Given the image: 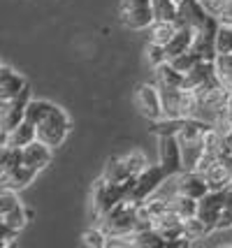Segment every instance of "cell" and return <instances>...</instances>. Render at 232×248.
<instances>
[{
    "mask_svg": "<svg viewBox=\"0 0 232 248\" xmlns=\"http://www.w3.org/2000/svg\"><path fill=\"white\" fill-rule=\"evenodd\" d=\"M70 116L65 114V109L58 107V105H51L49 114L45 116V121L37 125V140H42L45 144H49L51 149H58L63 146V141L67 140L70 135Z\"/></svg>",
    "mask_w": 232,
    "mask_h": 248,
    "instance_id": "cell-1",
    "label": "cell"
},
{
    "mask_svg": "<svg viewBox=\"0 0 232 248\" xmlns=\"http://www.w3.org/2000/svg\"><path fill=\"white\" fill-rule=\"evenodd\" d=\"M165 181H170V176H167V172L163 170L160 162H158V165H146L142 172L135 176L133 190H130V200H135V202H146Z\"/></svg>",
    "mask_w": 232,
    "mask_h": 248,
    "instance_id": "cell-2",
    "label": "cell"
},
{
    "mask_svg": "<svg viewBox=\"0 0 232 248\" xmlns=\"http://www.w3.org/2000/svg\"><path fill=\"white\" fill-rule=\"evenodd\" d=\"M177 26H190L195 28V32L202 28H211V26H218V19L209 14V12L202 7L200 0H181L179 2V14H177Z\"/></svg>",
    "mask_w": 232,
    "mask_h": 248,
    "instance_id": "cell-3",
    "label": "cell"
},
{
    "mask_svg": "<svg viewBox=\"0 0 232 248\" xmlns=\"http://www.w3.org/2000/svg\"><path fill=\"white\" fill-rule=\"evenodd\" d=\"M158 155H160V165L167 172L170 179H174L177 174H181L184 167V151H181V144H179L177 135H163L158 137Z\"/></svg>",
    "mask_w": 232,
    "mask_h": 248,
    "instance_id": "cell-4",
    "label": "cell"
},
{
    "mask_svg": "<svg viewBox=\"0 0 232 248\" xmlns=\"http://www.w3.org/2000/svg\"><path fill=\"white\" fill-rule=\"evenodd\" d=\"M135 107L139 109L144 119L158 121L165 116L163 111V97H160V86L158 84H139L135 91Z\"/></svg>",
    "mask_w": 232,
    "mask_h": 248,
    "instance_id": "cell-5",
    "label": "cell"
},
{
    "mask_svg": "<svg viewBox=\"0 0 232 248\" xmlns=\"http://www.w3.org/2000/svg\"><path fill=\"white\" fill-rule=\"evenodd\" d=\"M211 188L207 184V176L198 170H184L181 174L174 176V193L193 197V200H202L204 195L209 193Z\"/></svg>",
    "mask_w": 232,
    "mask_h": 248,
    "instance_id": "cell-6",
    "label": "cell"
},
{
    "mask_svg": "<svg viewBox=\"0 0 232 248\" xmlns=\"http://www.w3.org/2000/svg\"><path fill=\"white\" fill-rule=\"evenodd\" d=\"M223 206H225V193H223V190H209V193L200 200L198 216L202 218L204 223H207L209 232H216Z\"/></svg>",
    "mask_w": 232,
    "mask_h": 248,
    "instance_id": "cell-7",
    "label": "cell"
},
{
    "mask_svg": "<svg viewBox=\"0 0 232 248\" xmlns=\"http://www.w3.org/2000/svg\"><path fill=\"white\" fill-rule=\"evenodd\" d=\"M21 151H23V165H28L35 172H42L45 167H49L51 158H54V149L49 144H45L42 140L31 141L28 146H23Z\"/></svg>",
    "mask_w": 232,
    "mask_h": 248,
    "instance_id": "cell-8",
    "label": "cell"
},
{
    "mask_svg": "<svg viewBox=\"0 0 232 248\" xmlns=\"http://www.w3.org/2000/svg\"><path fill=\"white\" fill-rule=\"evenodd\" d=\"M26 86H28V81L23 79V75L14 72L7 65L0 67V102H12L16 95H21Z\"/></svg>",
    "mask_w": 232,
    "mask_h": 248,
    "instance_id": "cell-9",
    "label": "cell"
},
{
    "mask_svg": "<svg viewBox=\"0 0 232 248\" xmlns=\"http://www.w3.org/2000/svg\"><path fill=\"white\" fill-rule=\"evenodd\" d=\"M35 140H37V125H33V123H28V121L23 119L12 132H2L0 135V146H10L12 144V146L23 149V146H28Z\"/></svg>",
    "mask_w": 232,
    "mask_h": 248,
    "instance_id": "cell-10",
    "label": "cell"
},
{
    "mask_svg": "<svg viewBox=\"0 0 232 248\" xmlns=\"http://www.w3.org/2000/svg\"><path fill=\"white\" fill-rule=\"evenodd\" d=\"M193 42H195V28L190 26H177V32L172 35V40L165 44L167 49V58H177L179 54H186L193 49Z\"/></svg>",
    "mask_w": 232,
    "mask_h": 248,
    "instance_id": "cell-11",
    "label": "cell"
},
{
    "mask_svg": "<svg viewBox=\"0 0 232 248\" xmlns=\"http://www.w3.org/2000/svg\"><path fill=\"white\" fill-rule=\"evenodd\" d=\"M216 79V70H214V61H200L190 72H186V79H184V88H198L207 86Z\"/></svg>",
    "mask_w": 232,
    "mask_h": 248,
    "instance_id": "cell-12",
    "label": "cell"
},
{
    "mask_svg": "<svg viewBox=\"0 0 232 248\" xmlns=\"http://www.w3.org/2000/svg\"><path fill=\"white\" fill-rule=\"evenodd\" d=\"M35 176H37V172L21 162V165L14 167L10 174H2V176H0V184H2V188H12V190L19 193V190H23V188H28V186L33 184Z\"/></svg>",
    "mask_w": 232,
    "mask_h": 248,
    "instance_id": "cell-13",
    "label": "cell"
},
{
    "mask_svg": "<svg viewBox=\"0 0 232 248\" xmlns=\"http://www.w3.org/2000/svg\"><path fill=\"white\" fill-rule=\"evenodd\" d=\"M119 21L130 31H149V26L155 21L154 7L151 10H135V12H119Z\"/></svg>",
    "mask_w": 232,
    "mask_h": 248,
    "instance_id": "cell-14",
    "label": "cell"
},
{
    "mask_svg": "<svg viewBox=\"0 0 232 248\" xmlns=\"http://www.w3.org/2000/svg\"><path fill=\"white\" fill-rule=\"evenodd\" d=\"M181 95H184V88L160 86V97H163L165 119H181Z\"/></svg>",
    "mask_w": 232,
    "mask_h": 248,
    "instance_id": "cell-15",
    "label": "cell"
},
{
    "mask_svg": "<svg viewBox=\"0 0 232 248\" xmlns=\"http://www.w3.org/2000/svg\"><path fill=\"white\" fill-rule=\"evenodd\" d=\"M184 79H186V75H184V72H179L170 61L155 67V84H158V86L184 88Z\"/></svg>",
    "mask_w": 232,
    "mask_h": 248,
    "instance_id": "cell-16",
    "label": "cell"
},
{
    "mask_svg": "<svg viewBox=\"0 0 232 248\" xmlns=\"http://www.w3.org/2000/svg\"><path fill=\"white\" fill-rule=\"evenodd\" d=\"M204 176H207V184H209L211 190H223V188H228L232 184V172L221 160L214 162L209 170L204 172Z\"/></svg>",
    "mask_w": 232,
    "mask_h": 248,
    "instance_id": "cell-17",
    "label": "cell"
},
{
    "mask_svg": "<svg viewBox=\"0 0 232 248\" xmlns=\"http://www.w3.org/2000/svg\"><path fill=\"white\" fill-rule=\"evenodd\" d=\"M174 32H177V23L174 21H160V19H155V21L149 26V42L167 44L172 40Z\"/></svg>",
    "mask_w": 232,
    "mask_h": 248,
    "instance_id": "cell-18",
    "label": "cell"
},
{
    "mask_svg": "<svg viewBox=\"0 0 232 248\" xmlns=\"http://www.w3.org/2000/svg\"><path fill=\"white\" fill-rule=\"evenodd\" d=\"M133 246L158 248V246H167V241L155 227H146V230H137V232L133 234Z\"/></svg>",
    "mask_w": 232,
    "mask_h": 248,
    "instance_id": "cell-19",
    "label": "cell"
},
{
    "mask_svg": "<svg viewBox=\"0 0 232 248\" xmlns=\"http://www.w3.org/2000/svg\"><path fill=\"white\" fill-rule=\"evenodd\" d=\"M170 204H172V211H174V214H179V216L186 220V218L198 216L200 200H193V197H186V195L174 193V197L170 200Z\"/></svg>",
    "mask_w": 232,
    "mask_h": 248,
    "instance_id": "cell-20",
    "label": "cell"
},
{
    "mask_svg": "<svg viewBox=\"0 0 232 248\" xmlns=\"http://www.w3.org/2000/svg\"><path fill=\"white\" fill-rule=\"evenodd\" d=\"M23 162V151L19 146H2L0 149V176L2 174H10L14 167H19Z\"/></svg>",
    "mask_w": 232,
    "mask_h": 248,
    "instance_id": "cell-21",
    "label": "cell"
},
{
    "mask_svg": "<svg viewBox=\"0 0 232 248\" xmlns=\"http://www.w3.org/2000/svg\"><path fill=\"white\" fill-rule=\"evenodd\" d=\"M214 70H216V79L218 84L232 91V54H218L214 61Z\"/></svg>",
    "mask_w": 232,
    "mask_h": 248,
    "instance_id": "cell-22",
    "label": "cell"
},
{
    "mask_svg": "<svg viewBox=\"0 0 232 248\" xmlns=\"http://www.w3.org/2000/svg\"><path fill=\"white\" fill-rule=\"evenodd\" d=\"M28 218H31V214L23 209V204H16L14 209L5 211V214H0V225L14 227V230L21 232L23 227H26V223H28Z\"/></svg>",
    "mask_w": 232,
    "mask_h": 248,
    "instance_id": "cell-23",
    "label": "cell"
},
{
    "mask_svg": "<svg viewBox=\"0 0 232 248\" xmlns=\"http://www.w3.org/2000/svg\"><path fill=\"white\" fill-rule=\"evenodd\" d=\"M54 102H49V100H31L28 102V107H26V121L28 123H33V125H40L45 116L49 114V109H51Z\"/></svg>",
    "mask_w": 232,
    "mask_h": 248,
    "instance_id": "cell-24",
    "label": "cell"
},
{
    "mask_svg": "<svg viewBox=\"0 0 232 248\" xmlns=\"http://www.w3.org/2000/svg\"><path fill=\"white\" fill-rule=\"evenodd\" d=\"M121 162H123V170H125V176H128V179L137 176V174L149 165V162H146V155H144L142 151H130L128 155H121Z\"/></svg>",
    "mask_w": 232,
    "mask_h": 248,
    "instance_id": "cell-25",
    "label": "cell"
},
{
    "mask_svg": "<svg viewBox=\"0 0 232 248\" xmlns=\"http://www.w3.org/2000/svg\"><path fill=\"white\" fill-rule=\"evenodd\" d=\"M154 14L160 21H177L179 2L177 0H154Z\"/></svg>",
    "mask_w": 232,
    "mask_h": 248,
    "instance_id": "cell-26",
    "label": "cell"
},
{
    "mask_svg": "<svg viewBox=\"0 0 232 248\" xmlns=\"http://www.w3.org/2000/svg\"><path fill=\"white\" fill-rule=\"evenodd\" d=\"M184 125V119H158V121H151V130H154L158 137L163 135H177L179 130Z\"/></svg>",
    "mask_w": 232,
    "mask_h": 248,
    "instance_id": "cell-27",
    "label": "cell"
},
{
    "mask_svg": "<svg viewBox=\"0 0 232 248\" xmlns=\"http://www.w3.org/2000/svg\"><path fill=\"white\" fill-rule=\"evenodd\" d=\"M144 209L149 211V216L154 218V223L158 218H163L165 214L172 211V204H170V200H160V197H149L146 202H142Z\"/></svg>",
    "mask_w": 232,
    "mask_h": 248,
    "instance_id": "cell-28",
    "label": "cell"
},
{
    "mask_svg": "<svg viewBox=\"0 0 232 248\" xmlns=\"http://www.w3.org/2000/svg\"><path fill=\"white\" fill-rule=\"evenodd\" d=\"M184 227H186V234L193 239V241H195V239H204V237H209L211 234L209 227H207V223H204L200 216L186 218V220H184Z\"/></svg>",
    "mask_w": 232,
    "mask_h": 248,
    "instance_id": "cell-29",
    "label": "cell"
},
{
    "mask_svg": "<svg viewBox=\"0 0 232 248\" xmlns=\"http://www.w3.org/2000/svg\"><path fill=\"white\" fill-rule=\"evenodd\" d=\"M216 51L232 54V26H228V23H221L216 31Z\"/></svg>",
    "mask_w": 232,
    "mask_h": 248,
    "instance_id": "cell-30",
    "label": "cell"
},
{
    "mask_svg": "<svg viewBox=\"0 0 232 248\" xmlns=\"http://www.w3.org/2000/svg\"><path fill=\"white\" fill-rule=\"evenodd\" d=\"M146 61H149V65L151 67H158V65L167 63L170 58H167V49L165 44H155V42H149L146 44Z\"/></svg>",
    "mask_w": 232,
    "mask_h": 248,
    "instance_id": "cell-31",
    "label": "cell"
},
{
    "mask_svg": "<svg viewBox=\"0 0 232 248\" xmlns=\"http://www.w3.org/2000/svg\"><path fill=\"white\" fill-rule=\"evenodd\" d=\"M200 61H202V58H200V54H195V51L190 49V51H186V54H179L177 58H172L170 63L174 65L179 72H184V75H186V72H190V70H193Z\"/></svg>",
    "mask_w": 232,
    "mask_h": 248,
    "instance_id": "cell-32",
    "label": "cell"
},
{
    "mask_svg": "<svg viewBox=\"0 0 232 248\" xmlns=\"http://www.w3.org/2000/svg\"><path fill=\"white\" fill-rule=\"evenodd\" d=\"M102 176H105L107 181H128L121 158H109V160H107V165H105V172H102Z\"/></svg>",
    "mask_w": 232,
    "mask_h": 248,
    "instance_id": "cell-33",
    "label": "cell"
},
{
    "mask_svg": "<svg viewBox=\"0 0 232 248\" xmlns=\"http://www.w3.org/2000/svg\"><path fill=\"white\" fill-rule=\"evenodd\" d=\"M81 241H84L86 246L105 248V246H107V241H109V237H107V232L100 227V230H86V232L81 234Z\"/></svg>",
    "mask_w": 232,
    "mask_h": 248,
    "instance_id": "cell-34",
    "label": "cell"
},
{
    "mask_svg": "<svg viewBox=\"0 0 232 248\" xmlns=\"http://www.w3.org/2000/svg\"><path fill=\"white\" fill-rule=\"evenodd\" d=\"M16 204H21V202H19V193L12 190V188H2V190H0V214L14 209Z\"/></svg>",
    "mask_w": 232,
    "mask_h": 248,
    "instance_id": "cell-35",
    "label": "cell"
},
{
    "mask_svg": "<svg viewBox=\"0 0 232 248\" xmlns=\"http://www.w3.org/2000/svg\"><path fill=\"white\" fill-rule=\"evenodd\" d=\"M154 0H121L119 12H135V10H151Z\"/></svg>",
    "mask_w": 232,
    "mask_h": 248,
    "instance_id": "cell-36",
    "label": "cell"
},
{
    "mask_svg": "<svg viewBox=\"0 0 232 248\" xmlns=\"http://www.w3.org/2000/svg\"><path fill=\"white\" fill-rule=\"evenodd\" d=\"M202 2V7L209 12V14H214L216 19H218V14L223 12V7L228 5V0H200Z\"/></svg>",
    "mask_w": 232,
    "mask_h": 248,
    "instance_id": "cell-37",
    "label": "cell"
},
{
    "mask_svg": "<svg viewBox=\"0 0 232 248\" xmlns=\"http://www.w3.org/2000/svg\"><path fill=\"white\" fill-rule=\"evenodd\" d=\"M16 237H19V230H14V227H7V225H2V232H0V244L7 248V246H12L14 241H16Z\"/></svg>",
    "mask_w": 232,
    "mask_h": 248,
    "instance_id": "cell-38",
    "label": "cell"
},
{
    "mask_svg": "<svg viewBox=\"0 0 232 248\" xmlns=\"http://www.w3.org/2000/svg\"><path fill=\"white\" fill-rule=\"evenodd\" d=\"M232 227V206H223L221 218H218V227L216 230H230Z\"/></svg>",
    "mask_w": 232,
    "mask_h": 248,
    "instance_id": "cell-39",
    "label": "cell"
},
{
    "mask_svg": "<svg viewBox=\"0 0 232 248\" xmlns=\"http://www.w3.org/2000/svg\"><path fill=\"white\" fill-rule=\"evenodd\" d=\"M218 21L232 26V0H228V5H225V7H223V12L218 14Z\"/></svg>",
    "mask_w": 232,
    "mask_h": 248,
    "instance_id": "cell-40",
    "label": "cell"
},
{
    "mask_svg": "<svg viewBox=\"0 0 232 248\" xmlns=\"http://www.w3.org/2000/svg\"><path fill=\"white\" fill-rule=\"evenodd\" d=\"M223 193H225V206H232V184L223 188Z\"/></svg>",
    "mask_w": 232,
    "mask_h": 248,
    "instance_id": "cell-41",
    "label": "cell"
},
{
    "mask_svg": "<svg viewBox=\"0 0 232 248\" xmlns=\"http://www.w3.org/2000/svg\"><path fill=\"white\" fill-rule=\"evenodd\" d=\"M177 2H181V0H177Z\"/></svg>",
    "mask_w": 232,
    "mask_h": 248,
    "instance_id": "cell-42",
    "label": "cell"
}]
</instances>
